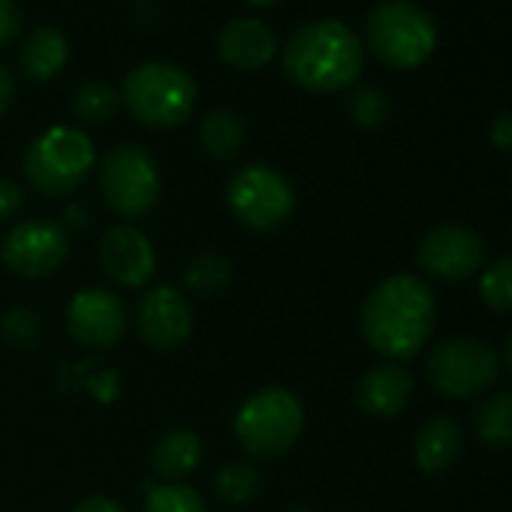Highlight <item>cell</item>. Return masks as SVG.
<instances>
[{
  "label": "cell",
  "mask_w": 512,
  "mask_h": 512,
  "mask_svg": "<svg viewBox=\"0 0 512 512\" xmlns=\"http://www.w3.org/2000/svg\"><path fill=\"white\" fill-rule=\"evenodd\" d=\"M13 97H16V79H13V73L4 64H0V115L10 109Z\"/></svg>",
  "instance_id": "cell-32"
},
{
  "label": "cell",
  "mask_w": 512,
  "mask_h": 512,
  "mask_svg": "<svg viewBox=\"0 0 512 512\" xmlns=\"http://www.w3.org/2000/svg\"><path fill=\"white\" fill-rule=\"evenodd\" d=\"M229 208L250 229H278L296 211L293 184L272 166L253 163L232 175L229 181Z\"/></svg>",
  "instance_id": "cell-8"
},
{
  "label": "cell",
  "mask_w": 512,
  "mask_h": 512,
  "mask_svg": "<svg viewBox=\"0 0 512 512\" xmlns=\"http://www.w3.org/2000/svg\"><path fill=\"white\" fill-rule=\"evenodd\" d=\"M199 139H202V148L214 160H232V157L241 154L247 130H244V121L235 112L214 109L211 115H205V121L199 127Z\"/></svg>",
  "instance_id": "cell-20"
},
{
  "label": "cell",
  "mask_w": 512,
  "mask_h": 512,
  "mask_svg": "<svg viewBox=\"0 0 512 512\" xmlns=\"http://www.w3.org/2000/svg\"><path fill=\"white\" fill-rule=\"evenodd\" d=\"M506 368H509V374H512V335H509V341H506Z\"/></svg>",
  "instance_id": "cell-35"
},
{
  "label": "cell",
  "mask_w": 512,
  "mask_h": 512,
  "mask_svg": "<svg viewBox=\"0 0 512 512\" xmlns=\"http://www.w3.org/2000/svg\"><path fill=\"white\" fill-rule=\"evenodd\" d=\"M479 299L497 314H512V260H497L479 275Z\"/></svg>",
  "instance_id": "cell-25"
},
{
  "label": "cell",
  "mask_w": 512,
  "mask_h": 512,
  "mask_svg": "<svg viewBox=\"0 0 512 512\" xmlns=\"http://www.w3.org/2000/svg\"><path fill=\"white\" fill-rule=\"evenodd\" d=\"M410 395H413V377L398 362H386V365L371 368L356 389L359 407L377 419L398 416L407 407Z\"/></svg>",
  "instance_id": "cell-16"
},
{
  "label": "cell",
  "mask_w": 512,
  "mask_h": 512,
  "mask_svg": "<svg viewBox=\"0 0 512 512\" xmlns=\"http://www.w3.org/2000/svg\"><path fill=\"white\" fill-rule=\"evenodd\" d=\"M368 46L383 64L410 70L431 58L437 25L413 0H383L368 16Z\"/></svg>",
  "instance_id": "cell-5"
},
{
  "label": "cell",
  "mask_w": 512,
  "mask_h": 512,
  "mask_svg": "<svg viewBox=\"0 0 512 512\" xmlns=\"http://www.w3.org/2000/svg\"><path fill=\"white\" fill-rule=\"evenodd\" d=\"M22 205H25V190L10 178H0V220L16 217Z\"/></svg>",
  "instance_id": "cell-30"
},
{
  "label": "cell",
  "mask_w": 512,
  "mask_h": 512,
  "mask_svg": "<svg viewBox=\"0 0 512 512\" xmlns=\"http://www.w3.org/2000/svg\"><path fill=\"white\" fill-rule=\"evenodd\" d=\"M121 106V94L109 82H85L73 97V115L88 124H106Z\"/></svg>",
  "instance_id": "cell-22"
},
{
  "label": "cell",
  "mask_w": 512,
  "mask_h": 512,
  "mask_svg": "<svg viewBox=\"0 0 512 512\" xmlns=\"http://www.w3.org/2000/svg\"><path fill=\"white\" fill-rule=\"evenodd\" d=\"M416 260L428 275L440 281H464L482 269L485 244L473 229L458 226V223H443V226H434L419 241Z\"/></svg>",
  "instance_id": "cell-11"
},
{
  "label": "cell",
  "mask_w": 512,
  "mask_h": 512,
  "mask_svg": "<svg viewBox=\"0 0 512 512\" xmlns=\"http://www.w3.org/2000/svg\"><path fill=\"white\" fill-rule=\"evenodd\" d=\"M293 512H308V509H302V506H299V509H293Z\"/></svg>",
  "instance_id": "cell-36"
},
{
  "label": "cell",
  "mask_w": 512,
  "mask_h": 512,
  "mask_svg": "<svg viewBox=\"0 0 512 512\" xmlns=\"http://www.w3.org/2000/svg\"><path fill=\"white\" fill-rule=\"evenodd\" d=\"M199 458H202V440L190 428L166 431L154 443V452H151V464H154V470L163 479H181V476H187L190 470H196Z\"/></svg>",
  "instance_id": "cell-19"
},
{
  "label": "cell",
  "mask_w": 512,
  "mask_h": 512,
  "mask_svg": "<svg viewBox=\"0 0 512 512\" xmlns=\"http://www.w3.org/2000/svg\"><path fill=\"white\" fill-rule=\"evenodd\" d=\"M302 428V401L284 386H269L250 395L235 416V437L256 458L284 455L287 449H293Z\"/></svg>",
  "instance_id": "cell-4"
},
{
  "label": "cell",
  "mask_w": 512,
  "mask_h": 512,
  "mask_svg": "<svg viewBox=\"0 0 512 512\" xmlns=\"http://www.w3.org/2000/svg\"><path fill=\"white\" fill-rule=\"evenodd\" d=\"M247 4H250V7H260V10H263V7H275V4H281V0H247Z\"/></svg>",
  "instance_id": "cell-34"
},
{
  "label": "cell",
  "mask_w": 512,
  "mask_h": 512,
  "mask_svg": "<svg viewBox=\"0 0 512 512\" xmlns=\"http://www.w3.org/2000/svg\"><path fill=\"white\" fill-rule=\"evenodd\" d=\"M22 34V10L16 0H0V49H7Z\"/></svg>",
  "instance_id": "cell-29"
},
{
  "label": "cell",
  "mask_w": 512,
  "mask_h": 512,
  "mask_svg": "<svg viewBox=\"0 0 512 512\" xmlns=\"http://www.w3.org/2000/svg\"><path fill=\"white\" fill-rule=\"evenodd\" d=\"M500 374L497 353L473 338L440 341L428 356V380L446 398H473L494 386Z\"/></svg>",
  "instance_id": "cell-9"
},
{
  "label": "cell",
  "mask_w": 512,
  "mask_h": 512,
  "mask_svg": "<svg viewBox=\"0 0 512 512\" xmlns=\"http://www.w3.org/2000/svg\"><path fill=\"white\" fill-rule=\"evenodd\" d=\"M139 335L148 347L175 350L190 338L193 329V308L190 302L172 287H154L139 302Z\"/></svg>",
  "instance_id": "cell-13"
},
{
  "label": "cell",
  "mask_w": 512,
  "mask_h": 512,
  "mask_svg": "<svg viewBox=\"0 0 512 512\" xmlns=\"http://www.w3.org/2000/svg\"><path fill=\"white\" fill-rule=\"evenodd\" d=\"M437 302L425 281L413 275H392L377 284L362 302L359 326L371 350L389 362H407L422 353L434 332Z\"/></svg>",
  "instance_id": "cell-1"
},
{
  "label": "cell",
  "mask_w": 512,
  "mask_h": 512,
  "mask_svg": "<svg viewBox=\"0 0 512 512\" xmlns=\"http://www.w3.org/2000/svg\"><path fill=\"white\" fill-rule=\"evenodd\" d=\"M275 52L278 37L260 19H235L217 34V55L235 70H263Z\"/></svg>",
  "instance_id": "cell-15"
},
{
  "label": "cell",
  "mask_w": 512,
  "mask_h": 512,
  "mask_svg": "<svg viewBox=\"0 0 512 512\" xmlns=\"http://www.w3.org/2000/svg\"><path fill=\"white\" fill-rule=\"evenodd\" d=\"M94 163L97 148L91 136L76 127H52L40 133L25 154L28 181L46 196L73 193L91 175Z\"/></svg>",
  "instance_id": "cell-6"
},
{
  "label": "cell",
  "mask_w": 512,
  "mask_h": 512,
  "mask_svg": "<svg viewBox=\"0 0 512 512\" xmlns=\"http://www.w3.org/2000/svg\"><path fill=\"white\" fill-rule=\"evenodd\" d=\"M73 512H124L121 503H115L112 497H88L82 500Z\"/></svg>",
  "instance_id": "cell-33"
},
{
  "label": "cell",
  "mask_w": 512,
  "mask_h": 512,
  "mask_svg": "<svg viewBox=\"0 0 512 512\" xmlns=\"http://www.w3.org/2000/svg\"><path fill=\"white\" fill-rule=\"evenodd\" d=\"M100 187L109 208L121 217H145L160 196V172L148 148L118 145L103 157Z\"/></svg>",
  "instance_id": "cell-7"
},
{
  "label": "cell",
  "mask_w": 512,
  "mask_h": 512,
  "mask_svg": "<svg viewBox=\"0 0 512 512\" xmlns=\"http://www.w3.org/2000/svg\"><path fill=\"white\" fill-rule=\"evenodd\" d=\"M461 446H464V437H461L458 422L449 419V416H437V419L425 422L416 431L413 455H416V464L425 473H440V470H449L458 461Z\"/></svg>",
  "instance_id": "cell-17"
},
{
  "label": "cell",
  "mask_w": 512,
  "mask_h": 512,
  "mask_svg": "<svg viewBox=\"0 0 512 512\" xmlns=\"http://www.w3.org/2000/svg\"><path fill=\"white\" fill-rule=\"evenodd\" d=\"M121 100L142 127L172 130L190 118L196 106V82L169 61H148L127 73Z\"/></svg>",
  "instance_id": "cell-3"
},
{
  "label": "cell",
  "mask_w": 512,
  "mask_h": 512,
  "mask_svg": "<svg viewBox=\"0 0 512 512\" xmlns=\"http://www.w3.org/2000/svg\"><path fill=\"white\" fill-rule=\"evenodd\" d=\"M4 335L16 347H34L40 341V320H37V314L28 311V308H13L4 317Z\"/></svg>",
  "instance_id": "cell-28"
},
{
  "label": "cell",
  "mask_w": 512,
  "mask_h": 512,
  "mask_svg": "<svg viewBox=\"0 0 512 512\" xmlns=\"http://www.w3.org/2000/svg\"><path fill=\"white\" fill-rule=\"evenodd\" d=\"M350 115L359 127H380L389 118V97L380 88H359L350 100Z\"/></svg>",
  "instance_id": "cell-27"
},
{
  "label": "cell",
  "mask_w": 512,
  "mask_h": 512,
  "mask_svg": "<svg viewBox=\"0 0 512 512\" xmlns=\"http://www.w3.org/2000/svg\"><path fill=\"white\" fill-rule=\"evenodd\" d=\"M124 329H127L124 302L109 290L88 287L76 293L67 305V332L82 347L109 350L124 338Z\"/></svg>",
  "instance_id": "cell-12"
},
{
  "label": "cell",
  "mask_w": 512,
  "mask_h": 512,
  "mask_svg": "<svg viewBox=\"0 0 512 512\" xmlns=\"http://www.w3.org/2000/svg\"><path fill=\"white\" fill-rule=\"evenodd\" d=\"M229 263L223 256L214 253H202L196 260H190L187 272H184V284L187 290H193L196 296H217L226 284H229Z\"/></svg>",
  "instance_id": "cell-23"
},
{
  "label": "cell",
  "mask_w": 512,
  "mask_h": 512,
  "mask_svg": "<svg viewBox=\"0 0 512 512\" xmlns=\"http://www.w3.org/2000/svg\"><path fill=\"white\" fill-rule=\"evenodd\" d=\"M214 491L226 503H247L260 491V470L250 464H226L214 476Z\"/></svg>",
  "instance_id": "cell-24"
},
{
  "label": "cell",
  "mask_w": 512,
  "mask_h": 512,
  "mask_svg": "<svg viewBox=\"0 0 512 512\" xmlns=\"http://www.w3.org/2000/svg\"><path fill=\"white\" fill-rule=\"evenodd\" d=\"M491 142L503 151H512V112H503L491 121Z\"/></svg>",
  "instance_id": "cell-31"
},
{
  "label": "cell",
  "mask_w": 512,
  "mask_h": 512,
  "mask_svg": "<svg viewBox=\"0 0 512 512\" xmlns=\"http://www.w3.org/2000/svg\"><path fill=\"white\" fill-rule=\"evenodd\" d=\"M67 253H70V238L64 226L43 217L13 226L10 235L4 238V247H0L4 263L22 278L55 275L64 266Z\"/></svg>",
  "instance_id": "cell-10"
},
{
  "label": "cell",
  "mask_w": 512,
  "mask_h": 512,
  "mask_svg": "<svg viewBox=\"0 0 512 512\" xmlns=\"http://www.w3.org/2000/svg\"><path fill=\"white\" fill-rule=\"evenodd\" d=\"M100 266L121 287H145L157 269V253L136 226H112L100 241Z\"/></svg>",
  "instance_id": "cell-14"
},
{
  "label": "cell",
  "mask_w": 512,
  "mask_h": 512,
  "mask_svg": "<svg viewBox=\"0 0 512 512\" xmlns=\"http://www.w3.org/2000/svg\"><path fill=\"white\" fill-rule=\"evenodd\" d=\"M362 40L335 19L302 25L284 46V70L305 91H341L362 73Z\"/></svg>",
  "instance_id": "cell-2"
},
{
  "label": "cell",
  "mask_w": 512,
  "mask_h": 512,
  "mask_svg": "<svg viewBox=\"0 0 512 512\" xmlns=\"http://www.w3.org/2000/svg\"><path fill=\"white\" fill-rule=\"evenodd\" d=\"M473 431L485 446H512V392H497L473 410Z\"/></svg>",
  "instance_id": "cell-21"
},
{
  "label": "cell",
  "mask_w": 512,
  "mask_h": 512,
  "mask_svg": "<svg viewBox=\"0 0 512 512\" xmlns=\"http://www.w3.org/2000/svg\"><path fill=\"white\" fill-rule=\"evenodd\" d=\"M142 512H208L190 485H145Z\"/></svg>",
  "instance_id": "cell-26"
},
{
  "label": "cell",
  "mask_w": 512,
  "mask_h": 512,
  "mask_svg": "<svg viewBox=\"0 0 512 512\" xmlns=\"http://www.w3.org/2000/svg\"><path fill=\"white\" fill-rule=\"evenodd\" d=\"M67 58H70L67 37L55 28H37L22 46V58H19L22 76L28 82H49L67 67Z\"/></svg>",
  "instance_id": "cell-18"
}]
</instances>
